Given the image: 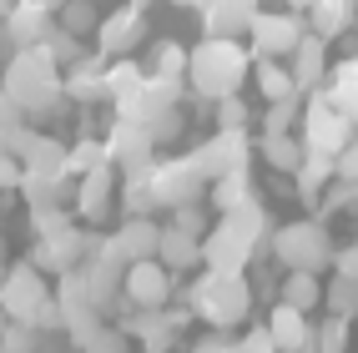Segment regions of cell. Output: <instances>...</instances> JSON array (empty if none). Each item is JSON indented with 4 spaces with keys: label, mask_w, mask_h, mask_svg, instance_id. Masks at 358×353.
<instances>
[{
    "label": "cell",
    "mask_w": 358,
    "mask_h": 353,
    "mask_svg": "<svg viewBox=\"0 0 358 353\" xmlns=\"http://www.w3.org/2000/svg\"><path fill=\"white\" fill-rule=\"evenodd\" d=\"M268 328H273V338H278L282 353H318V323H308V313L293 308V303L278 298V308H273Z\"/></svg>",
    "instance_id": "cell-19"
},
{
    "label": "cell",
    "mask_w": 358,
    "mask_h": 353,
    "mask_svg": "<svg viewBox=\"0 0 358 353\" xmlns=\"http://www.w3.org/2000/svg\"><path fill=\"white\" fill-rule=\"evenodd\" d=\"M243 348H248V353H282L268 323H257V328H248V333H243Z\"/></svg>",
    "instance_id": "cell-49"
},
{
    "label": "cell",
    "mask_w": 358,
    "mask_h": 353,
    "mask_svg": "<svg viewBox=\"0 0 358 353\" xmlns=\"http://www.w3.org/2000/svg\"><path fill=\"white\" fill-rule=\"evenodd\" d=\"M187 308H192L207 328H237L252 313V282H248V273L207 268L192 288H187Z\"/></svg>",
    "instance_id": "cell-4"
},
{
    "label": "cell",
    "mask_w": 358,
    "mask_h": 353,
    "mask_svg": "<svg viewBox=\"0 0 358 353\" xmlns=\"http://www.w3.org/2000/svg\"><path fill=\"white\" fill-rule=\"evenodd\" d=\"M338 177H348V182H358V136L348 141V147L338 152Z\"/></svg>",
    "instance_id": "cell-51"
},
{
    "label": "cell",
    "mask_w": 358,
    "mask_h": 353,
    "mask_svg": "<svg viewBox=\"0 0 358 353\" xmlns=\"http://www.w3.org/2000/svg\"><path fill=\"white\" fill-rule=\"evenodd\" d=\"M51 343V333H41L31 318H6V333H0V353H41Z\"/></svg>",
    "instance_id": "cell-35"
},
{
    "label": "cell",
    "mask_w": 358,
    "mask_h": 353,
    "mask_svg": "<svg viewBox=\"0 0 358 353\" xmlns=\"http://www.w3.org/2000/svg\"><path fill=\"white\" fill-rule=\"evenodd\" d=\"M303 141H308V152H328V157H338L348 141L358 136V122L353 116H343L338 106L328 101V91H308V106H303Z\"/></svg>",
    "instance_id": "cell-7"
},
{
    "label": "cell",
    "mask_w": 358,
    "mask_h": 353,
    "mask_svg": "<svg viewBox=\"0 0 358 353\" xmlns=\"http://www.w3.org/2000/svg\"><path fill=\"white\" fill-rule=\"evenodd\" d=\"M273 212L262 207V197H252L248 207L217 212L212 232L202 238V268L217 273H248L262 252H273Z\"/></svg>",
    "instance_id": "cell-1"
},
{
    "label": "cell",
    "mask_w": 358,
    "mask_h": 353,
    "mask_svg": "<svg viewBox=\"0 0 358 353\" xmlns=\"http://www.w3.org/2000/svg\"><path fill=\"white\" fill-rule=\"evenodd\" d=\"M41 45H45V51H51V56H56V61H61L66 71H71V66H76V61H86V56H91V51H86V45H81V36H76V31H66V26H61V20H56V31H51V36H45Z\"/></svg>",
    "instance_id": "cell-40"
},
{
    "label": "cell",
    "mask_w": 358,
    "mask_h": 353,
    "mask_svg": "<svg viewBox=\"0 0 358 353\" xmlns=\"http://www.w3.org/2000/svg\"><path fill=\"white\" fill-rule=\"evenodd\" d=\"M288 66H293V76H298V86H303V91L328 86V71H333V61H328V36L308 31V36L298 41V51L288 56Z\"/></svg>",
    "instance_id": "cell-24"
},
{
    "label": "cell",
    "mask_w": 358,
    "mask_h": 353,
    "mask_svg": "<svg viewBox=\"0 0 358 353\" xmlns=\"http://www.w3.org/2000/svg\"><path fill=\"white\" fill-rule=\"evenodd\" d=\"M353 318H343V313H328L323 323H318V353H348V338H353V328H348Z\"/></svg>",
    "instance_id": "cell-42"
},
{
    "label": "cell",
    "mask_w": 358,
    "mask_h": 353,
    "mask_svg": "<svg viewBox=\"0 0 358 353\" xmlns=\"http://www.w3.org/2000/svg\"><path fill=\"white\" fill-rule=\"evenodd\" d=\"M66 157H71V147H66V141H56V136H45V131H36V141L26 147V157H20V161H26L31 172H51V177H71V172H66Z\"/></svg>",
    "instance_id": "cell-31"
},
{
    "label": "cell",
    "mask_w": 358,
    "mask_h": 353,
    "mask_svg": "<svg viewBox=\"0 0 358 353\" xmlns=\"http://www.w3.org/2000/svg\"><path fill=\"white\" fill-rule=\"evenodd\" d=\"M162 222H152V217H127L116 232H106V243L127 257V263H141V257H157L162 252Z\"/></svg>",
    "instance_id": "cell-22"
},
{
    "label": "cell",
    "mask_w": 358,
    "mask_h": 353,
    "mask_svg": "<svg viewBox=\"0 0 358 353\" xmlns=\"http://www.w3.org/2000/svg\"><path fill=\"white\" fill-rule=\"evenodd\" d=\"M96 167H111V147H106V136H81V141H71V157H66V172L71 177H86V172H96Z\"/></svg>",
    "instance_id": "cell-34"
},
{
    "label": "cell",
    "mask_w": 358,
    "mask_h": 353,
    "mask_svg": "<svg viewBox=\"0 0 358 353\" xmlns=\"http://www.w3.org/2000/svg\"><path fill=\"white\" fill-rule=\"evenodd\" d=\"M257 96L262 101H282V96H298V76H293V66H282V61H273V56H262L257 66ZM303 96H308V91H303Z\"/></svg>",
    "instance_id": "cell-30"
},
{
    "label": "cell",
    "mask_w": 358,
    "mask_h": 353,
    "mask_svg": "<svg viewBox=\"0 0 358 353\" xmlns=\"http://www.w3.org/2000/svg\"><path fill=\"white\" fill-rule=\"evenodd\" d=\"M56 20L66 31H76V36H91V31H101V0H66V6L56 10Z\"/></svg>",
    "instance_id": "cell-37"
},
{
    "label": "cell",
    "mask_w": 358,
    "mask_h": 353,
    "mask_svg": "<svg viewBox=\"0 0 358 353\" xmlns=\"http://www.w3.org/2000/svg\"><path fill=\"white\" fill-rule=\"evenodd\" d=\"M197 161L202 172L217 182L222 172H237V167H252V136L248 131H232V127H217L202 147H197Z\"/></svg>",
    "instance_id": "cell-14"
},
{
    "label": "cell",
    "mask_w": 358,
    "mask_h": 353,
    "mask_svg": "<svg viewBox=\"0 0 358 353\" xmlns=\"http://www.w3.org/2000/svg\"><path fill=\"white\" fill-rule=\"evenodd\" d=\"M282 6H288V10H303V15H308V10H318L323 0H282Z\"/></svg>",
    "instance_id": "cell-53"
},
{
    "label": "cell",
    "mask_w": 358,
    "mask_h": 353,
    "mask_svg": "<svg viewBox=\"0 0 358 353\" xmlns=\"http://www.w3.org/2000/svg\"><path fill=\"white\" fill-rule=\"evenodd\" d=\"M157 257L182 278L187 268H202V238H192V232H182V227L166 222V232H162V252H157Z\"/></svg>",
    "instance_id": "cell-27"
},
{
    "label": "cell",
    "mask_w": 358,
    "mask_h": 353,
    "mask_svg": "<svg viewBox=\"0 0 358 353\" xmlns=\"http://www.w3.org/2000/svg\"><path fill=\"white\" fill-rule=\"evenodd\" d=\"M202 36H248L257 20V0H202Z\"/></svg>",
    "instance_id": "cell-21"
},
{
    "label": "cell",
    "mask_w": 358,
    "mask_h": 353,
    "mask_svg": "<svg viewBox=\"0 0 358 353\" xmlns=\"http://www.w3.org/2000/svg\"><path fill=\"white\" fill-rule=\"evenodd\" d=\"M56 31V10L41 6V0H10L6 6V45L10 51H26V45H41Z\"/></svg>",
    "instance_id": "cell-15"
},
{
    "label": "cell",
    "mask_w": 358,
    "mask_h": 353,
    "mask_svg": "<svg viewBox=\"0 0 358 353\" xmlns=\"http://www.w3.org/2000/svg\"><path fill=\"white\" fill-rule=\"evenodd\" d=\"M116 202H122L127 217H152L162 207L157 202V157H141L131 167H122V197Z\"/></svg>",
    "instance_id": "cell-18"
},
{
    "label": "cell",
    "mask_w": 358,
    "mask_h": 353,
    "mask_svg": "<svg viewBox=\"0 0 358 353\" xmlns=\"http://www.w3.org/2000/svg\"><path fill=\"white\" fill-rule=\"evenodd\" d=\"M333 182H338V157H328V152H308L303 167L293 172V187H298V197H303L308 207H318Z\"/></svg>",
    "instance_id": "cell-25"
},
{
    "label": "cell",
    "mask_w": 358,
    "mask_h": 353,
    "mask_svg": "<svg viewBox=\"0 0 358 353\" xmlns=\"http://www.w3.org/2000/svg\"><path fill=\"white\" fill-rule=\"evenodd\" d=\"M6 96L20 101L31 116L61 111L66 106V66L45 51V45L10 51V61H6Z\"/></svg>",
    "instance_id": "cell-2"
},
{
    "label": "cell",
    "mask_w": 358,
    "mask_h": 353,
    "mask_svg": "<svg viewBox=\"0 0 358 353\" xmlns=\"http://www.w3.org/2000/svg\"><path fill=\"white\" fill-rule=\"evenodd\" d=\"M6 6H10V0H6Z\"/></svg>",
    "instance_id": "cell-59"
},
{
    "label": "cell",
    "mask_w": 358,
    "mask_h": 353,
    "mask_svg": "<svg viewBox=\"0 0 358 353\" xmlns=\"http://www.w3.org/2000/svg\"><path fill=\"white\" fill-rule=\"evenodd\" d=\"M348 207H358V182H348V177H338L323 192V202H318V217H333V212H348Z\"/></svg>",
    "instance_id": "cell-43"
},
{
    "label": "cell",
    "mask_w": 358,
    "mask_h": 353,
    "mask_svg": "<svg viewBox=\"0 0 358 353\" xmlns=\"http://www.w3.org/2000/svg\"><path fill=\"white\" fill-rule=\"evenodd\" d=\"M207 192H212V177L202 172L197 152L157 161V202H162L166 212H172V207H187V202H202Z\"/></svg>",
    "instance_id": "cell-9"
},
{
    "label": "cell",
    "mask_w": 358,
    "mask_h": 353,
    "mask_svg": "<svg viewBox=\"0 0 358 353\" xmlns=\"http://www.w3.org/2000/svg\"><path fill=\"white\" fill-rule=\"evenodd\" d=\"M177 293V273L162 263V257H141L127 268V298L131 308H166Z\"/></svg>",
    "instance_id": "cell-13"
},
{
    "label": "cell",
    "mask_w": 358,
    "mask_h": 353,
    "mask_svg": "<svg viewBox=\"0 0 358 353\" xmlns=\"http://www.w3.org/2000/svg\"><path fill=\"white\" fill-rule=\"evenodd\" d=\"M131 333H127V328H101V333H96V343H86L81 353H131Z\"/></svg>",
    "instance_id": "cell-48"
},
{
    "label": "cell",
    "mask_w": 358,
    "mask_h": 353,
    "mask_svg": "<svg viewBox=\"0 0 358 353\" xmlns=\"http://www.w3.org/2000/svg\"><path fill=\"white\" fill-rule=\"evenodd\" d=\"M333 71H353V76H358V51H353L348 61H333Z\"/></svg>",
    "instance_id": "cell-54"
},
{
    "label": "cell",
    "mask_w": 358,
    "mask_h": 353,
    "mask_svg": "<svg viewBox=\"0 0 358 353\" xmlns=\"http://www.w3.org/2000/svg\"><path fill=\"white\" fill-rule=\"evenodd\" d=\"M353 20H358V0H323L318 10H308V26L318 36H328V41H338Z\"/></svg>",
    "instance_id": "cell-33"
},
{
    "label": "cell",
    "mask_w": 358,
    "mask_h": 353,
    "mask_svg": "<svg viewBox=\"0 0 358 353\" xmlns=\"http://www.w3.org/2000/svg\"><path fill=\"white\" fill-rule=\"evenodd\" d=\"M41 6H51V10H61V6H66V0H41Z\"/></svg>",
    "instance_id": "cell-57"
},
{
    "label": "cell",
    "mask_w": 358,
    "mask_h": 353,
    "mask_svg": "<svg viewBox=\"0 0 358 353\" xmlns=\"http://www.w3.org/2000/svg\"><path fill=\"white\" fill-rule=\"evenodd\" d=\"M303 91L298 96H282V101H268V111H262V131L278 136V131H298L303 127Z\"/></svg>",
    "instance_id": "cell-38"
},
{
    "label": "cell",
    "mask_w": 358,
    "mask_h": 353,
    "mask_svg": "<svg viewBox=\"0 0 358 353\" xmlns=\"http://www.w3.org/2000/svg\"><path fill=\"white\" fill-rule=\"evenodd\" d=\"M61 227H71V212H66L61 202L31 207V238H51V232H61Z\"/></svg>",
    "instance_id": "cell-44"
},
{
    "label": "cell",
    "mask_w": 358,
    "mask_h": 353,
    "mask_svg": "<svg viewBox=\"0 0 358 353\" xmlns=\"http://www.w3.org/2000/svg\"><path fill=\"white\" fill-rule=\"evenodd\" d=\"M96 243H101V232H91V227H61V232H51V238H36V247H31V263L41 268V273H71V268H81L91 252H96Z\"/></svg>",
    "instance_id": "cell-10"
},
{
    "label": "cell",
    "mask_w": 358,
    "mask_h": 353,
    "mask_svg": "<svg viewBox=\"0 0 358 353\" xmlns=\"http://www.w3.org/2000/svg\"><path fill=\"white\" fill-rule=\"evenodd\" d=\"M56 303H61V313H66V338H71V348L96 343V333L106 328V323H101L106 308L96 303V293H91L86 268H71V273L56 278Z\"/></svg>",
    "instance_id": "cell-6"
},
{
    "label": "cell",
    "mask_w": 358,
    "mask_h": 353,
    "mask_svg": "<svg viewBox=\"0 0 358 353\" xmlns=\"http://www.w3.org/2000/svg\"><path fill=\"white\" fill-rule=\"evenodd\" d=\"M328 101L333 106H338L343 116H353V122H358V76H353V71H328Z\"/></svg>",
    "instance_id": "cell-41"
},
{
    "label": "cell",
    "mask_w": 358,
    "mask_h": 353,
    "mask_svg": "<svg viewBox=\"0 0 358 353\" xmlns=\"http://www.w3.org/2000/svg\"><path fill=\"white\" fill-rule=\"evenodd\" d=\"M313 31L308 26V15L303 10H257V20H252V31H248V45H252V56L262 61V56H273V61H282V56H293L298 51V41Z\"/></svg>",
    "instance_id": "cell-8"
},
{
    "label": "cell",
    "mask_w": 358,
    "mask_h": 353,
    "mask_svg": "<svg viewBox=\"0 0 358 353\" xmlns=\"http://www.w3.org/2000/svg\"><path fill=\"white\" fill-rule=\"evenodd\" d=\"M227 343H232V338L222 333V328H212V333H202V338L192 343V353H227Z\"/></svg>",
    "instance_id": "cell-50"
},
{
    "label": "cell",
    "mask_w": 358,
    "mask_h": 353,
    "mask_svg": "<svg viewBox=\"0 0 358 353\" xmlns=\"http://www.w3.org/2000/svg\"><path fill=\"white\" fill-rule=\"evenodd\" d=\"M212 222H217V217H207V207H202V202H187V207H172V227H182V232H192V238H207V232H212Z\"/></svg>",
    "instance_id": "cell-45"
},
{
    "label": "cell",
    "mask_w": 358,
    "mask_h": 353,
    "mask_svg": "<svg viewBox=\"0 0 358 353\" xmlns=\"http://www.w3.org/2000/svg\"><path fill=\"white\" fill-rule=\"evenodd\" d=\"M182 323H187L182 308H131L122 318V328L136 338L141 353H172L182 338Z\"/></svg>",
    "instance_id": "cell-12"
},
{
    "label": "cell",
    "mask_w": 358,
    "mask_h": 353,
    "mask_svg": "<svg viewBox=\"0 0 358 353\" xmlns=\"http://www.w3.org/2000/svg\"><path fill=\"white\" fill-rule=\"evenodd\" d=\"M273 263L282 273H323L338 263V247H333L323 217H298V222H282L273 232Z\"/></svg>",
    "instance_id": "cell-5"
},
{
    "label": "cell",
    "mask_w": 358,
    "mask_h": 353,
    "mask_svg": "<svg viewBox=\"0 0 358 353\" xmlns=\"http://www.w3.org/2000/svg\"><path fill=\"white\" fill-rule=\"evenodd\" d=\"M152 71H162V76H177V81L192 86V51H187V45H177V41H162L157 51H152Z\"/></svg>",
    "instance_id": "cell-39"
},
{
    "label": "cell",
    "mask_w": 358,
    "mask_h": 353,
    "mask_svg": "<svg viewBox=\"0 0 358 353\" xmlns=\"http://www.w3.org/2000/svg\"><path fill=\"white\" fill-rule=\"evenodd\" d=\"M257 197V187H252V167H237V172H222L217 182H212V212H232V207H248Z\"/></svg>",
    "instance_id": "cell-28"
},
{
    "label": "cell",
    "mask_w": 358,
    "mask_h": 353,
    "mask_svg": "<svg viewBox=\"0 0 358 353\" xmlns=\"http://www.w3.org/2000/svg\"><path fill=\"white\" fill-rule=\"evenodd\" d=\"M71 197H76V207H71V212H76L81 222H101L106 212H111V202L122 197V182H116V161H111V167L86 172V177H76V192H71Z\"/></svg>",
    "instance_id": "cell-17"
},
{
    "label": "cell",
    "mask_w": 358,
    "mask_h": 353,
    "mask_svg": "<svg viewBox=\"0 0 358 353\" xmlns=\"http://www.w3.org/2000/svg\"><path fill=\"white\" fill-rule=\"evenodd\" d=\"M106 147H111V161L116 167H131L141 157H157V136L147 122H131V116H116L106 127Z\"/></svg>",
    "instance_id": "cell-20"
},
{
    "label": "cell",
    "mask_w": 358,
    "mask_h": 353,
    "mask_svg": "<svg viewBox=\"0 0 358 353\" xmlns=\"http://www.w3.org/2000/svg\"><path fill=\"white\" fill-rule=\"evenodd\" d=\"M152 136H157V147H166V141H177L182 136V127H187V116H182V106H172V111H162V116H152Z\"/></svg>",
    "instance_id": "cell-47"
},
{
    "label": "cell",
    "mask_w": 358,
    "mask_h": 353,
    "mask_svg": "<svg viewBox=\"0 0 358 353\" xmlns=\"http://www.w3.org/2000/svg\"><path fill=\"white\" fill-rule=\"evenodd\" d=\"M177 10H202V0H172Z\"/></svg>",
    "instance_id": "cell-55"
},
{
    "label": "cell",
    "mask_w": 358,
    "mask_h": 353,
    "mask_svg": "<svg viewBox=\"0 0 358 353\" xmlns=\"http://www.w3.org/2000/svg\"><path fill=\"white\" fill-rule=\"evenodd\" d=\"M182 91H187V81L162 76V71H147V91H141V122H152V116L182 106Z\"/></svg>",
    "instance_id": "cell-29"
},
{
    "label": "cell",
    "mask_w": 358,
    "mask_h": 353,
    "mask_svg": "<svg viewBox=\"0 0 358 353\" xmlns=\"http://www.w3.org/2000/svg\"><path fill=\"white\" fill-rule=\"evenodd\" d=\"M51 298H56L51 282H45V273L31 263V257L6 268V282H0V308H6V318H36Z\"/></svg>",
    "instance_id": "cell-11"
},
{
    "label": "cell",
    "mask_w": 358,
    "mask_h": 353,
    "mask_svg": "<svg viewBox=\"0 0 358 353\" xmlns=\"http://www.w3.org/2000/svg\"><path fill=\"white\" fill-rule=\"evenodd\" d=\"M323 288L328 282H318V273H282V282H278V298L282 303H293V308H303V313H313L318 303H323Z\"/></svg>",
    "instance_id": "cell-32"
},
{
    "label": "cell",
    "mask_w": 358,
    "mask_h": 353,
    "mask_svg": "<svg viewBox=\"0 0 358 353\" xmlns=\"http://www.w3.org/2000/svg\"><path fill=\"white\" fill-rule=\"evenodd\" d=\"M257 152H262V161H268L273 172L293 177V172L303 167V157H308V141H303V131H278V136H268V131H262Z\"/></svg>",
    "instance_id": "cell-26"
},
{
    "label": "cell",
    "mask_w": 358,
    "mask_h": 353,
    "mask_svg": "<svg viewBox=\"0 0 358 353\" xmlns=\"http://www.w3.org/2000/svg\"><path fill=\"white\" fill-rule=\"evenodd\" d=\"M323 308L328 313H343V318H358V278L353 273L333 268V282L323 288Z\"/></svg>",
    "instance_id": "cell-36"
},
{
    "label": "cell",
    "mask_w": 358,
    "mask_h": 353,
    "mask_svg": "<svg viewBox=\"0 0 358 353\" xmlns=\"http://www.w3.org/2000/svg\"><path fill=\"white\" fill-rule=\"evenodd\" d=\"M252 45H243V36H202L192 45V91L207 101H222L232 91H243L252 76Z\"/></svg>",
    "instance_id": "cell-3"
},
{
    "label": "cell",
    "mask_w": 358,
    "mask_h": 353,
    "mask_svg": "<svg viewBox=\"0 0 358 353\" xmlns=\"http://www.w3.org/2000/svg\"><path fill=\"white\" fill-rule=\"evenodd\" d=\"M131 6H152V0H131Z\"/></svg>",
    "instance_id": "cell-58"
},
{
    "label": "cell",
    "mask_w": 358,
    "mask_h": 353,
    "mask_svg": "<svg viewBox=\"0 0 358 353\" xmlns=\"http://www.w3.org/2000/svg\"><path fill=\"white\" fill-rule=\"evenodd\" d=\"M227 353H248V348H243V338H232V343H227Z\"/></svg>",
    "instance_id": "cell-56"
},
{
    "label": "cell",
    "mask_w": 358,
    "mask_h": 353,
    "mask_svg": "<svg viewBox=\"0 0 358 353\" xmlns=\"http://www.w3.org/2000/svg\"><path fill=\"white\" fill-rule=\"evenodd\" d=\"M217 106V127H232V131H248V116H252V106L243 101V91H232V96H222V101H212Z\"/></svg>",
    "instance_id": "cell-46"
},
{
    "label": "cell",
    "mask_w": 358,
    "mask_h": 353,
    "mask_svg": "<svg viewBox=\"0 0 358 353\" xmlns=\"http://www.w3.org/2000/svg\"><path fill=\"white\" fill-rule=\"evenodd\" d=\"M338 273H353L358 278V243H348V247H338V263H333Z\"/></svg>",
    "instance_id": "cell-52"
},
{
    "label": "cell",
    "mask_w": 358,
    "mask_h": 353,
    "mask_svg": "<svg viewBox=\"0 0 358 353\" xmlns=\"http://www.w3.org/2000/svg\"><path fill=\"white\" fill-rule=\"evenodd\" d=\"M66 101L91 106V101H111V81H106V56H86L66 71Z\"/></svg>",
    "instance_id": "cell-23"
},
{
    "label": "cell",
    "mask_w": 358,
    "mask_h": 353,
    "mask_svg": "<svg viewBox=\"0 0 358 353\" xmlns=\"http://www.w3.org/2000/svg\"><path fill=\"white\" fill-rule=\"evenodd\" d=\"M147 41V15H141V6H122V10H111L101 20V31H96V51L106 61L116 56H136V45Z\"/></svg>",
    "instance_id": "cell-16"
},
{
    "label": "cell",
    "mask_w": 358,
    "mask_h": 353,
    "mask_svg": "<svg viewBox=\"0 0 358 353\" xmlns=\"http://www.w3.org/2000/svg\"><path fill=\"white\" fill-rule=\"evenodd\" d=\"M101 6H106V0H101Z\"/></svg>",
    "instance_id": "cell-60"
}]
</instances>
